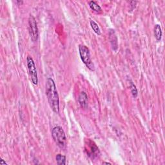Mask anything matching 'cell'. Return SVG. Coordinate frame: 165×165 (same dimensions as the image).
<instances>
[{
  "label": "cell",
  "instance_id": "1",
  "mask_svg": "<svg viewBox=\"0 0 165 165\" xmlns=\"http://www.w3.org/2000/svg\"><path fill=\"white\" fill-rule=\"evenodd\" d=\"M46 95L50 108L56 113H60V98L53 79L49 77L46 82Z\"/></svg>",
  "mask_w": 165,
  "mask_h": 165
},
{
  "label": "cell",
  "instance_id": "2",
  "mask_svg": "<svg viewBox=\"0 0 165 165\" xmlns=\"http://www.w3.org/2000/svg\"><path fill=\"white\" fill-rule=\"evenodd\" d=\"M52 136L57 145L61 149L67 147V137L63 129L60 126H56L52 130Z\"/></svg>",
  "mask_w": 165,
  "mask_h": 165
},
{
  "label": "cell",
  "instance_id": "3",
  "mask_svg": "<svg viewBox=\"0 0 165 165\" xmlns=\"http://www.w3.org/2000/svg\"><path fill=\"white\" fill-rule=\"evenodd\" d=\"M79 52H80V57L83 63L87 66L88 69L92 71H94L95 67L91 60L90 52L87 46L83 45V44H80L79 47Z\"/></svg>",
  "mask_w": 165,
  "mask_h": 165
},
{
  "label": "cell",
  "instance_id": "4",
  "mask_svg": "<svg viewBox=\"0 0 165 165\" xmlns=\"http://www.w3.org/2000/svg\"><path fill=\"white\" fill-rule=\"evenodd\" d=\"M27 65L31 81L34 85H37L38 84V76H37L36 65L32 57L30 56H28L27 57Z\"/></svg>",
  "mask_w": 165,
  "mask_h": 165
},
{
  "label": "cell",
  "instance_id": "5",
  "mask_svg": "<svg viewBox=\"0 0 165 165\" xmlns=\"http://www.w3.org/2000/svg\"><path fill=\"white\" fill-rule=\"evenodd\" d=\"M29 30L31 40L33 42H36L38 39V28L35 18L32 15L30 16L29 19Z\"/></svg>",
  "mask_w": 165,
  "mask_h": 165
},
{
  "label": "cell",
  "instance_id": "6",
  "mask_svg": "<svg viewBox=\"0 0 165 165\" xmlns=\"http://www.w3.org/2000/svg\"><path fill=\"white\" fill-rule=\"evenodd\" d=\"M85 150L87 151L88 156L92 158H95L98 156L99 154V150L96 144L92 142L91 140L88 139L87 143L85 145Z\"/></svg>",
  "mask_w": 165,
  "mask_h": 165
},
{
  "label": "cell",
  "instance_id": "7",
  "mask_svg": "<svg viewBox=\"0 0 165 165\" xmlns=\"http://www.w3.org/2000/svg\"><path fill=\"white\" fill-rule=\"evenodd\" d=\"M78 101L82 108H87L88 106V95L87 93L85 92H81V94L79 95Z\"/></svg>",
  "mask_w": 165,
  "mask_h": 165
},
{
  "label": "cell",
  "instance_id": "8",
  "mask_svg": "<svg viewBox=\"0 0 165 165\" xmlns=\"http://www.w3.org/2000/svg\"><path fill=\"white\" fill-rule=\"evenodd\" d=\"M162 35L163 32L162 30H161V27L159 25L157 24L154 27V36L156 37V40L158 41H161V38H162Z\"/></svg>",
  "mask_w": 165,
  "mask_h": 165
},
{
  "label": "cell",
  "instance_id": "9",
  "mask_svg": "<svg viewBox=\"0 0 165 165\" xmlns=\"http://www.w3.org/2000/svg\"><path fill=\"white\" fill-rule=\"evenodd\" d=\"M90 8L96 13H101L102 12V9L100 6H99L97 3L94 1H90L88 3Z\"/></svg>",
  "mask_w": 165,
  "mask_h": 165
},
{
  "label": "cell",
  "instance_id": "10",
  "mask_svg": "<svg viewBox=\"0 0 165 165\" xmlns=\"http://www.w3.org/2000/svg\"><path fill=\"white\" fill-rule=\"evenodd\" d=\"M109 34H110V43L112 44V47L113 48V50H117V49H118V46H116L115 43L118 44V42H116V41H114V38H116V36L115 32H114V30H110Z\"/></svg>",
  "mask_w": 165,
  "mask_h": 165
},
{
  "label": "cell",
  "instance_id": "11",
  "mask_svg": "<svg viewBox=\"0 0 165 165\" xmlns=\"http://www.w3.org/2000/svg\"><path fill=\"white\" fill-rule=\"evenodd\" d=\"M90 26L91 28L92 29V30H94V32L97 34L98 36H100L101 34V29L99 28V25L96 23L94 21H90Z\"/></svg>",
  "mask_w": 165,
  "mask_h": 165
},
{
  "label": "cell",
  "instance_id": "12",
  "mask_svg": "<svg viewBox=\"0 0 165 165\" xmlns=\"http://www.w3.org/2000/svg\"><path fill=\"white\" fill-rule=\"evenodd\" d=\"M56 162L58 165L66 164V157L61 154H57L56 157Z\"/></svg>",
  "mask_w": 165,
  "mask_h": 165
},
{
  "label": "cell",
  "instance_id": "13",
  "mask_svg": "<svg viewBox=\"0 0 165 165\" xmlns=\"http://www.w3.org/2000/svg\"><path fill=\"white\" fill-rule=\"evenodd\" d=\"M130 88L133 97L134 98H136L137 97V95H138V92H137V89L136 87V85H134V83L132 81H130Z\"/></svg>",
  "mask_w": 165,
  "mask_h": 165
},
{
  "label": "cell",
  "instance_id": "14",
  "mask_svg": "<svg viewBox=\"0 0 165 165\" xmlns=\"http://www.w3.org/2000/svg\"><path fill=\"white\" fill-rule=\"evenodd\" d=\"M0 164H1V165H6V164H7V163H6L3 159L1 160V162H0Z\"/></svg>",
  "mask_w": 165,
  "mask_h": 165
},
{
  "label": "cell",
  "instance_id": "15",
  "mask_svg": "<svg viewBox=\"0 0 165 165\" xmlns=\"http://www.w3.org/2000/svg\"><path fill=\"white\" fill-rule=\"evenodd\" d=\"M16 3H20V4H22V3H23V1H17Z\"/></svg>",
  "mask_w": 165,
  "mask_h": 165
},
{
  "label": "cell",
  "instance_id": "16",
  "mask_svg": "<svg viewBox=\"0 0 165 165\" xmlns=\"http://www.w3.org/2000/svg\"><path fill=\"white\" fill-rule=\"evenodd\" d=\"M103 164H111L110 163H107V162H103Z\"/></svg>",
  "mask_w": 165,
  "mask_h": 165
}]
</instances>
